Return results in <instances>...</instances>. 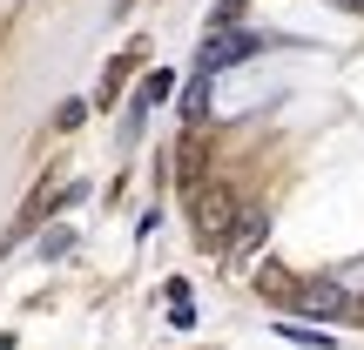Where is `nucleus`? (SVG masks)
I'll list each match as a JSON object with an SVG mask.
<instances>
[{
	"label": "nucleus",
	"mask_w": 364,
	"mask_h": 350,
	"mask_svg": "<svg viewBox=\"0 0 364 350\" xmlns=\"http://www.w3.org/2000/svg\"><path fill=\"white\" fill-rule=\"evenodd\" d=\"M203 108H209V75H203V67H196V81H189V88H182V121H189V128H196V121H203Z\"/></svg>",
	"instance_id": "5"
},
{
	"label": "nucleus",
	"mask_w": 364,
	"mask_h": 350,
	"mask_svg": "<svg viewBox=\"0 0 364 350\" xmlns=\"http://www.w3.org/2000/svg\"><path fill=\"white\" fill-rule=\"evenodd\" d=\"M122 7H135V0H122Z\"/></svg>",
	"instance_id": "15"
},
{
	"label": "nucleus",
	"mask_w": 364,
	"mask_h": 350,
	"mask_svg": "<svg viewBox=\"0 0 364 350\" xmlns=\"http://www.w3.org/2000/svg\"><path fill=\"white\" fill-rule=\"evenodd\" d=\"M351 317H358V324H364V297H358V303H351Z\"/></svg>",
	"instance_id": "12"
},
{
	"label": "nucleus",
	"mask_w": 364,
	"mask_h": 350,
	"mask_svg": "<svg viewBox=\"0 0 364 350\" xmlns=\"http://www.w3.org/2000/svg\"><path fill=\"white\" fill-rule=\"evenodd\" d=\"M81 115H88V102H61V115H54V128H61V135H75V128H81Z\"/></svg>",
	"instance_id": "10"
},
{
	"label": "nucleus",
	"mask_w": 364,
	"mask_h": 350,
	"mask_svg": "<svg viewBox=\"0 0 364 350\" xmlns=\"http://www.w3.org/2000/svg\"><path fill=\"white\" fill-rule=\"evenodd\" d=\"M176 169H182V182H189V195L203 189V135H182V148H176Z\"/></svg>",
	"instance_id": "4"
},
{
	"label": "nucleus",
	"mask_w": 364,
	"mask_h": 350,
	"mask_svg": "<svg viewBox=\"0 0 364 350\" xmlns=\"http://www.w3.org/2000/svg\"><path fill=\"white\" fill-rule=\"evenodd\" d=\"M169 88H176V75H169V67H156V75L142 81V94H135V115H149V108H156V102H162Z\"/></svg>",
	"instance_id": "6"
},
{
	"label": "nucleus",
	"mask_w": 364,
	"mask_h": 350,
	"mask_svg": "<svg viewBox=\"0 0 364 350\" xmlns=\"http://www.w3.org/2000/svg\"><path fill=\"white\" fill-rule=\"evenodd\" d=\"M277 337H290V344H304V350H331L338 337H324L317 324H277Z\"/></svg>",
	"instance_id": "9"
},
{
	"label": "nucleus",
	"mask_w": 364,
	"mask_h": 350,
	"mask_svg": "<svg viewBox=\"0 0 364 350\" xmlns=\"http://www.w3.org/2000/svg\"><path fill=\"white\" fill-rule=\"evenodd\" d=\"M351 303L358 297H344V283H297L290 290V310H304V317H351Z\"/></svg>",
	"instance_id": "3"
},
{
	"label": "nucleus",
	"mask_w": 364,
	"mask_h": 350,
	"mask_svg": "<svg viewBox=\"0 0 364 350\" xmlns=\"http://www.w3.org/2000/svg\"><path fill=\"white\" fill-rule=\"evenodd\" d=\"M250 54H263V34H243V27H223L216 40H203L196 67H203V75H216V67H230V61H250Z\"/></svg>",
	"instance_id": "2"
},
{
	"label": "nucleus",
	"mask_w": 364,
	"mask_h": 350,
	"mask_svg": "<svg viewBox=\"0 0 364 350\" xmlns=\"http://www.w3.org/2000/svg\"><path fill=\"white\" fill-rule=\"evenodd\" d=\"M338 7H358V0H338Z\"/></svg>",
	"instance_id": "14"
},
{
	"label": "nucleus",
	"mask_w": 364,
	"mask_h": 350,
	"mask_svg": "<svg viewBox=\"0 0 364 350\" xmlns=\"http://www.w3.org/2000/svg\"><path fill=\"white\" fill-rule=\"evenodd\" d=\"M257 290H263V297H277V303H290V290H297V283H290V270L263 263V270H257Z\"/></svg>",
	"instance_id": "8"
},
{
	"label": "nucleus",
	"mask_w": 364,
	"mask_h": 350,
	"mask_svg": "<svg viewBox=\"0 0 364 350\" xmlns=\"http://www.w3.org/2000/svg\"><path fill=\"white\" fill-rule=\"evenodd\" d=\"M236 222H243V202H236L230 182L196 189V249H230L236 243Z\"/></svg>",
	"instance_id": "1"
},
{
	"label": "nucleus",
	"mask_w": 364,
	"mask_h": 350,
	"mask_svg": "<svg viewBox=\"0 0 364 350\" xmlns=\"http://www.w3.org/2000/svg\"><path fill=\"white\" fill-rule=\"evenodd\" d=\"M129 67H135V54H122V61H108V75H102V94H95V108H108L122 94V81H129Z\"/></svg>",
	"instance_id": "7"
},
{
	"label": "nucleus",
	"mask_w": 364,
	"mask_h": 350,
	"mask_svg": "<svg viewBox=\"0 0 364 350\" xmlns=\"http://www.w3.org/2000/svg\"><path fill=\"white\" fill-rule=\"evenodd\" d=\"M236 13H243V0H216V27H236Z\"/></svg>",
	"instance_id": "11"
},
{
	"label": "nucleus",
	"mask_w": 364,
	"mask_h": 350,
	"mask_svg": "<svg viewBox=\"0 0 364 350\" xmlns=\"http://www.w3.org/2000/svg\"><path fill=\"white\" fill-rule=\"evenodd\" d=\"M0 350H14V337H0Z\"/></svg>",
	"instance_id": "13"
}]
</instances>
